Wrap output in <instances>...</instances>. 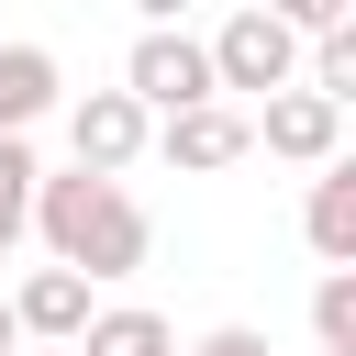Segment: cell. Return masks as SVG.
<instances>
[{
    "instance_id": "obj_1",
    "label": "cell",
    "mask_w": 356,
    "mask_h": 356,
    "mask_svg": "<svg viewBox=\"0 0 356 356\" xmlns=\"http://www.w3.org/2000/svg\"><path fill=\"white\" fill-rule=\"evenodd\" d=\"M33 234H44V267H67V278H89V289H111V278H134L145 267V245H156V222H145V200L122 189V178H33Z\"/></svg>"
},
{
    "instance_id": "obj_2",
    "label": "cell",
    "mask_w": 356,
    "mask_h": 356,
    "mask_svg": "<svg viewBox=\"0 0 356 356\" xmlns=\"http://www.w3.org/2000/svg\"><path fill=\"white\" fill-rule=\"evenodd\" d=\"M200 56H211V89H222V100H234V89H256V100L300 89V33H289L267 0L222 11V33H200Z\"/></svg>"
},
{
    "instance_id": "obj_3",
    "label": "cell",
    "mask_w": 356,
    "mask_h": 356,
    "mask_svg": "<svg viewBox=\"0 0 356 356\" xmlns=\"http://www.w3.org/2000/svg\"><path fill=\"white\" fill-rule=\"evenodd\" d=\"M122 100H134L145 122H178V111L222 100V89H211V56H200V33H178V22H145V33H134V56H122Z\"/></svg>"
},
{
    "instance_id": "obj_4",
    "label": "cell",
    "mask_w": 356,
    "mask_h": 356,
    "mask_svg": "<svg viewBox=\"0 0 356 356\" xmlns=\"http://www.w3.org/2000/svg\"><path fill=\"white\" fill-rule=\"evenodd\" d=\"M67 145H78V178H122V167L156 145V122H145L122 89H78V100H67Z\"/></svg>"
},
{
    "instance_id": "obj_5",
    "label": "cell",
    "mask_w": 356,
    "mask_h": 356,
    "mask_svg": "<svg viewBox=\"0 0 356 356\" xmlns=\"http://www.w3.org/2000/svg\"><path fill=\"white\" fill-rule=\"evenodd\" d=\"M245 134H256L267 156H289V167H334L345 111H334L323 89H278V100H256V111H245Z\"/></svg>"
},
{
    "instance_id": "obj_6",
    "label": "cell",
    "mask_w": 356,
    "mask_h": 356,
    "mask_svg": "<svg viewBox=\"0 0 356 356\" xmlns=\"http://www.w3.org/2000/svg\"><path fill=\"white\" fill-rule=\"evenodd\" d=\"M156 156H167V167H189V178H211V167H245V156H256V134H245V111H234V100H200V111H178V122H156Z\"/></svg>"
},
{
    "instance_id": "obj_7",
    "label": "cell",
    "mask_w": 356,
    "mask_h": 356,
    "mask_svg": "<svg viewBox=\"0 0 356 356\" xmlns=\"http://www.w3.org/2000/svg\"><path fill=\"white\" fill-rule=\"evenodd\" d=\"M89 312H100V300H89V278H67V267H33V278L11 289V323H22V345H56V356L89 334Z\"/></svg>"
},
{
    "instance_id": "obj_8",
    "label": "cell",
    "mask_w": 356,
    "mask_h": 356,
    "mask_svg": "<svg viewBox=\"0 0 356 356\" xmlns=\"http://www.w3.org/2000/svg\"><path fill=\"white\" fill-rule=\"evenodd\" d=\"M67 100V78H56V56L44 44H0V145H22L44 111Z\"/></svg>"
},
{
    "instance_id": "obj_9",
    "label": "cell",
    "mask_w": 356,
    "mask_h": 356,
    "mask_svg": "<svg viewBox=\"0 0 356 356\" xmlns=\"http://www.w3.org/2000/svg\"><path fill=\"white\" fill-rule=\"evenodd\" d=\"M300 234H312V256H323V267H356V167H345V156H334V167H312Z\"/></svg>"
},
{
    "instance_id": "obj_10",
    "label": "cell",
    "mask_w": 356,
    "mask_h": 356,
    "mask_svg": "<svg viewBox=\"0 0 356 356\" xmlns=\"http://www.w3.org/2000/svg\"><path fill=\"white\" fill-rule=\"evenodd\" d=\"M67 356H178V323L145 312V300H111V312H89V334Z\"/></svg>"
},
{
    "instance_id": "obj_11",
    "label": "cell",
    "mask_w": 356,
    "mask_h": 356,
    "mask_svg": "<svg viewBox=\"0 0 356 356\" xmlns=\"http://www.w3.org/2000/svg\"><path fill=\"white\" fill-rule=\"evenodd\" d=\"M312 334H323V356H356V267H323V289H312Z\"/></svg>"
},
{
    "instance_id": "obj_12",
    "label": "cell",
    "mask_w": 356,
    "mask_h": 356,
    "mask_svg": "<svg viewBox=\"0 0 356 356\" xmlns=\"http://www.w3.org/2000/svg\"><path fill=\"white\" fill-rule=\"evenodd\" d=\"M33 178H44V167H33V145H0V256L33 234Z\"/></svg>"
},
{
    "instance_id": "obj_13",
    "label": "cell",
    "mask_w": 356,
    "mask_h": 356,
    "mask_svg": "<svg viewBox=\"0 0 356 356\" xmlns=\"http://www.w3.org/2000/svg\"><path fill=\"white\" fill-rule=\"evenodd\" d=\"M189 356H267V334H256V323H211Z\"/></svg>"
},
{
    "instance_id": "obj_14",
    "label": "cell",
    "mask_w": 356,
    "mask_h": 356,
    "mask_svg": "<svg viewBox=\"0 0 356 356\" xmlns=\"http://www.w3.org/2000/svg\"><path fill=\"white\" fill-rule=\"evenodd\" d=\"M0 356H22V323H11V300H0Z\"/></svg>"
},
{
    "instance_id": "obj_15",
    "label": "cell",
    "mask_w": 356,
    "mask_h": 356,
    "mask_svg": "<svg viewBox=\"0 0 356 356\" xmlns=\"http://www.w3.org/2000/svg\"><path fill=\"white\" fill-rule=\"evenodd\" d=\"M22 356H56V345H22Z\"/></svg>"
}]
</instances>
